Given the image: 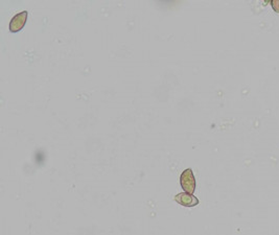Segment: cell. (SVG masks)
<instances>
[{"instance_id":"1","label":"cell","mask_w":279,"mask_h":235,"mask_svg":"<svg viewBox=\"0 0 279 235\" xmlns=\"http://www.w3.org/2000/svg\"><path fill=\"white\" fill-rule=\"evenodd\" d=\"M180 185L184 193L194 195L197 187V180L193 168H186L182 171L180 176Z\"/></svg>"},{"instance_id":"4","label":"cell","mask_w":279,"mask_h":235,"mask_svg":"<svg viewBox=\"0 0 279 235\" xmlns=\"http://www.w3.org/2000/svg\"><path fill=\"white\" fill-rule=\"evenodd\" d=\"M270 5H271V7L276 13H279V0L278 1L277 0H272V1L270 2Z\"/></svg>"},{"instance_id":"3","label":"cell","mask_w":279,"mask_h":235,"mask_svg":"<svg viewBox=\"0 0 279 235\" xmlns=\"http://www.w3.org/2000/svg\"><path fill=\"white\" fill-rule=\"evenodd\" d=\"M174 201H175L177 204L184 206L186 208H193L200 204L199 199L196 196L186 193H181L176 195L174 197Z\"/></svg>"},{"instance_id":"2","label":"cell","mask_w":279,"mask_h":235,"mask_svg":"<svg viewBox=\"0 0 279 235\" xmlns=\"http://www.w3.org/2000/svg\"><path fill=\"white\" fill-rule=\"evenodd\" d=\"M28 18H29V12L26 10L16 14L11 19L10 23H8V31L13 34L22 31L26 24V21H28Z\"/></svg>"}]
</instances>
